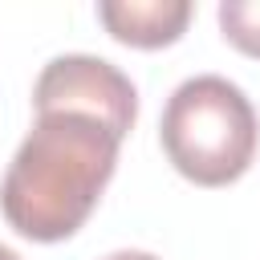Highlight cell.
Returning a JSON list of instances; mask_svg holds the SVG:
<instances>
[{"label": "cell", "mask_w": 260, "mask_h": 260, "mask_svg": "<svg viewBox=\"0 0 260 260\" xmlns=\"http://www.w3.org/2000/svg\"><path fill=\"white\" fill-rule=\"evenodd\" d=\"M102 260H158V256L154 252H138V248H122V252H110Z\"/></svg>", "instance_id": "8992f818"}, {"label": "cell", "mask_w": 260, "mask_h": 260, "mask_svg": "<svg viewBox=\"0 0 260 260\" xmlns=\"http://www.w3.org/2000/svg\"><path fill=\"white\" fill-rule=\"evenodd\" d=\"M98 20L106 32L130 49H162L175 45L191 20L187 0H106L98 4Z\"/></svg>", "instance_id": "277c9868"}, {"label": "cell", "mask_w": 260, "mask_h": 260, "mask_svg": "<svg viewBox=\"0 0 260 260\" xmlns=\"http://www.w3.org/2000/svg\"><path fill=\"white\" fill-rule=\"evenodd\" d=\"M122 138L85 114H37L32 130L16 146L4 183L0 211L12 232L32 244L69 240L98 207L114 179Z\"/></svg>", "instance_id": "6da1fadb"}, {"label": "cell", "mask_w": 260, "mask_h": 260, "mask_svg": "<svg viewBox=\"0 0 260 260\" xmlns=\"http://www.w3.org/2000/svg\"><path fill=\"white\" fill-rule=\"evenodd\" d=\"M219 32L244 57H260V0H223L219 4Z\"/></svg>", "instance_id": "5b68a950"}, {"label": "cell", "mask_w": 260, "mask_h": 260, "mask_svg": "<svg viewBox=\"0 0 260 260\" xmlns=\"http://www.w3.org/2000/svg\"><path fill=\"white\" fill-rule=\"evenodd\" d=\"M158 138L183 179L199 187H228L256 158L260 118L236 81L199 73L167 98Z\"/></svg>", "instance_id": "7a4b0ae2"}, {"label": "cell", "mask_w": 260, "mask_h": 260, "mask_svg": "<svg viewBox=\"0 0 260 260\" xmlns=\"http://www.w3.org/2000/svg\"><path fill=\"white\" fill-rule=\"evenodd\" d=\"M32 106H37V114L65 110V114L98 118L118 138H126L134 118H138V89L106 57L65 53V57H53L41 69V77L32 85Z\"/></svg>", "instance_id": "3957f363"}, {"label": "cell", "mask_w": 260, "mask_h": 260, "mask_svg": "<svg viewBox=\"0 0 260 260\" xmlns=\"http://www.w3.org/2000/svg\"><path fill=\"white\" fill-rule=\"evenodd\" d=\"M0 260H20V256H16L12 248H4V244H0Z\"/></svg>", "instance_id": "52a82bcc"}]
</instances>
